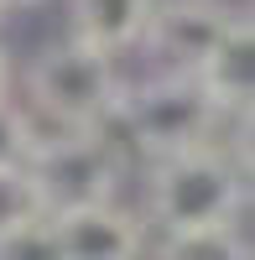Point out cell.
Masks as SVG:
<instances>
[{
	"label": "cell",
	"mask_w": 255,
	"mask_h": 260,
	"mask_svg": "<svg viewBox=\"0 0 255 260\" xmlns=\"http://www.w3.org/2000/svg\"><path fill=\"white\" fill-rule=\"evenodd\" d=\"M0 94H11V62H6V52H0Z\"/></svg>",
	"instance_id": "cell-13"
},
{
	"label": "cell",
	"mask_w": 255,
	"mask_h": 260,
	"mask_svg": "<svg viewBox=\"0 0 255 260\" xmlns=\"http://www.w3.org/2000/svg\"><path fill=\"white\" fill-rule=\"evenodd\" d=\"M110 130L120 136V146H131L146 161H156V156H172V151L203 146V141H224V115L203 94L198 73L156 68L151 78L120 89Z\"/></svg>",
	"instance_id": "cell-3"
},
{
	"label": "cell",
	"mask_w": 255,
	"mask_h": 260,
	"mask_svg": "<svg viewBox=\"0 0 255 260\" xmlns=\"http://www.w3.org/2000/svg\"><path fill=\"white\" fill-rule=\"evenodd\" d=\"M229 16H235L229 0H156L141 47H151L162 68L193 73L219 42V31L229 26Z\"/></svg>",
	"instance_id": "cell-6"
},
{
	"label": "cell",
	"mask_w": 255,
	"mask_h": 260,
	"mask_svg": "<svg viewBox=\"0 0 255 260\" xmlns=\"http://www.w3.org/2000/svg\"><path fill=\"white\" fill-rule=\"evenodd\" d=\"M52 224V250L57 260H136L146 255V224L125 213L115 198H83L47 208Z\"/></svg>",
	"instance_id": "cell-5"
},
{
	"label": "cell",
	"mask_w": 255,
	"mask_h": 260,
	"mask_svg": "<svg viewBox=\"0 0 255 260\" xmlns=\"http://www.w3.org/2000/svg\"><path fill=\"white\" fill-rule=\"evenodd\" d=\"M37 213H47V203H42V192L31 182V167L26 161H0V234H11L16 224L37 219Z\"/></svg>",
	"instance_id": "cell-9"
},
{
	"label": "cell",
	"mask_w": 255,
	"mask_h": 260,
	"mask_svg": "<svg viewBox=\"0 0 255 260\" xmlns=\"http://www.w3.org/2000/svg\"><path fill=\"white\" fill-rule=\"evenodd\" d=\"M120 141L110 125L99 130H31V182L47 208L83 203V198H115L120 182Z\"/></svg>",
	"instance_id": "cell-4"
},
{
	"label": "cell",
	"mask_w": 255,
	"mask_h": 260,
	"mask_svg": "<svg viewBox=\"0 0 255 260\" xmlns=\"http://www.w3.org/2000/svg\"><path fill=\"white\" fill-rule=\"evenodd\" d=\"M31 151V120H26V104L0 94V161H26Z\"/></svg>",
	"instance_id": "cell-11"
},
{
	"label": "cell",
	"mask_w": 255,
	"mask_h": 260,
	"mask_svg": "<svg viewBox=\"0 0 255 260\" xmlns=\"http://www.w3.org/2000/svg\"><path fill=\"white\" fill-rule=\"evenodd\" d=\"M120 57L83 37L42 47L26 68V120L31 130H99L120 104Z\"/></svg>",
	"instance_id": "cell-1"
},
{
	"label": "cell",
	"mask_w": 255,
	"mask_h": 260,
	"mask_svg": "<svg viewBox=\"0 0 255 260\" xmlns=\"http://www.w3.org/2000/svg\"><path fill=\"white\" fill-rule=\"evenodd\" d=\"M31 6H42V0H0V16H16V11H31Z\"/></svg>",
	"instance_id": "cell-12"
},
{
	"label": "cell",
	"mask_w": 255,
	"mask_h": 260,
	"mask_svg": "<svg viewBox=\"0 0 255 260\" xmlns=\"http://www.w3.org/2000/svg\"><path fill=\"white\" fill-rule=\"evenodd\" d=\"M151 6L156 0H68V26H73V37L120 57V52L141 47Z\"/></svg>",
	"instance_id": "cell-8"
},
{
	"label": "cell",
	"mask_w": 255,
	"mask_h": 260,
	"mask_svg": "<svg viewBox=\"0 0 255 260\" xmlns=\"http://www.w3.org/2000/svg\"><path fill=\"white\" fill-rule=\"evenodd\" d=\"M193 73L203 83V94L219 104L224 120L250 115V99H255V21L245 11L229 16V26L219 31V42L208 47V57Z\"/></svg>",
	"instance_id": "cell-7"
},
{
	"label": "cell",
	"mask_w": 255,
	"mask_h": 260,
	"mask_svg": "<svg viewBox=\"0 0 255 260\" xmlns=\"http://www.w3.org/2000/svg\"><path fill=\"white\" fill-rule=\"evenodd\" d=\"M167 255H182V260H203V255H250V245L240 240V219L235 224H214V229H182V234H167L162 240Z\"/></svg>",
	"instance_id": "cell-10"
},
{
	"label": "cell",
	"mask_w": 255,
	"mask_h": 260,
	"mask_svg": "<svg viewBox=\"0 0 255 260\" xmlns=\"http://www.w3.org/2000/svg\"><path fill=\"white\" fill-rule=\"evenodd\" d=\"M146 208H151V229L162 234L235 224L245 213V151L203 141L156 156L151 182H146Z\"/></svg>",
	"instance_id": "cell-2"
}]
</instances>
